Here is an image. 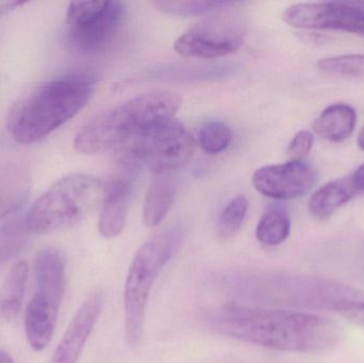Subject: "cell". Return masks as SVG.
<instances>
[{"label":"cell","mask_w":364,"mask_h":363,"mask_svg":"<svg viewBox=\"0 0 364 363\" xmlns=\"http://www.w3.org/2000/svg\"><path fill=\"white\" fill-rule=\"evenodd\" d=\"M132 183L128 177H117L106 187L98 229L104 238L112 239L124 230L132 202Z\"/></svg>","instance_id":"4fadbf2b"},{"label":"cell","mask_w":364,"mask_h":363,"mask_svg":"<svg viewBox=\"0 0 364 363\" xmlns=\"http://www.w3.org/2000/svg\"><path fill=\"white\" fill-rule=\"evenodd\" d=\"M193 151L192 136L174 119L144 128L117 147V159L126 168L146 166L156 175L178 170Z\"/></svg>","instance_id":"52a82bcc"},{"label":"cell","mask_w":364,"mask_h":363,"mask_svg":"<svg viewBox=\"0 0 364 363\" xmlns=\"http://www.w3.org/2000/svg\"><path fill=\"white\" fill-rule=\"evenodd\" d=\"M291 221L284 209L274 207L261 217L256 228V237L265 246H277L290 236Z\"/></svg>","instance_id":"ffe728a7"},{"label":"cell","mask_w":364,"mask_h":363,"mask_svg":"<svg viewBox=\"0 0 364 363\" xmlns=\"http://www.w3.org/2000/svg\"><path fill=\"white\" fill-rule=\"evenodd\" d=\"M284 19L299 29L342 30L364 36L363 9L341 2L293 4L284 11Z\"/></svg>","instance_id":"30bf717a"},{"label":"cell","mask_w":364,"mask_h":363,"mask_svg":"<svg viewBox=\"0 0 364 363\" xmlns=\"http://www.w3.org/2000/svg\"><path fill=\"white\" fill-rule=\"evenodd\" d=\"M65 276L66 261L61 251L49 247L38 251L34 260L36 288L25 315L26 336L34 351L46 349L55 334Z\"/></svg>","instance_id":"8992f818"},{"label":"cell","mask_w":364,"mask_h":363,"mask_svg":"<svg viewBox=\"0 0 364 363\" xmlns=\"http://www.w3.org/2000/svg\"><path fill=\"white\" fill-rule=\"evenodd\" d=\"M147 190L143 206V223L146 227H156L161 224L174 204V181L168 174L157 175Z\"/></svg>","instance_id":"e0dca14e"},{"label":"cell","mask_w":364,"mask_h":363,"mask_svg":"<svg viewBox=\"0 0 364 363\" xmlns=\"http://www.w3.org/2000/svg\"><path fill=\"white\" fill-rule=\"evenodd\" d=\"M316 180L314 166L303 160L263 166L252 176L255 189L275 200L301 197L311 190Z\"/></svg>","instance_id":"8fae6325"},{"label":"cell","mask_w":364,"mask_h":363,"mask_svg":"<svg viewBox=\"0 0 364 363\" xmlns=\"http://www.w3.org/2000/svg\"><path fill=\"white\" fill-rule=\"evenodd\" d=\"M337 313L341 317L350 320L352 323L364 328V303L363 304L348 305L340 309Z\"/></svg>","instance_id":"484cf974"},{"label":"cell","mask_w":364,"mask_h":363,"mask_svg":"<svg viewBox=\"0 0 364 363\" xmlns=\"http://www.w3.org/2000/svg\"><path fill=\"white\" fill-rule=\"evenodd\" d=\"M29 236L26 215L9 217L0 225V268L15 259L23 251Z\"/></svg>","instance_id":"d6986e66"},{"label":"cell","mask_w":364,"mask_h":363,"mask_svg":"<svg viewBox=\"0 0 364 363\" xmlns=\"http://www.w3.org/2000/svg\"><path fill=\"white\" fill-rule=\"evenodd\" d=\"M181 104V96L171 91L136 96L87 121L75 136V148L85 155L117 148L140 130L173 119Z\"/></svg>","instance_id":"3957f363"},{"label":"cell","mask_w":364,"mask_h":363,"mask_svg":"<svg viewBox=\"0 0 364 363\" xmlns=\"http://www.w3.org/2000/svg\"><path fill=\"white\" fill-rule=\"evenodd\" d=\"M30 192V174L21 164L0 166V220L16 215L29 200Z\"/></svg>","instance_id":"5bb4252c"},{"label":"cell","mask_w":364,"mask_h":363,"mask_svg":"<svg viewBox=\"0 0 364 363\" xmlns=\"http://www.w3.org/2000/svg\"><path fill=\"white\" fill-rule=\"evenodd\" d=\"M210 325L222 336L288 353H326L344 337L339 323L316 313L237 304L218 309Z\"/></svg>","instance_id":"6da1fadb"},{"label":"cell","mask_w":364,"mask_h":363,"mask_svg":"<svg viewBox=\"0 0 364 363\" xmlns=\"http://www.w3.org/2000/svg\"><path fill=\"white\" fill-rule=\"evenodd\" d=\"M29 266L26 261L13 264L0 290V320L10 323L18 315L23 307Z\"/></svg>","instance_id":"ac0fdd59"},{"label":"cell","mask_w":364,"mask_h":363,"mask_svg":"<svg viewBox=\"0 0 364 363\" xmlns=\"http://www.w3.org/2000/svg\"><path fill=\"white\" fill-rule=\"evenodd\" d=\"M318 68L327 74L343 77H364V55H342L324 58Z\"/></svg>","instance_id":"603a6c76"},{"label":"cell","mask_w":364,"mask_h":363,"mask_svg":"<svg viewBox=\"0 0 364 363\" xmlns=\"http://www.w3.org/2000/svg\"><path fill=\"white\" fill-rule=\"evenodd\" d=\"M232 134L222 121H209L199 130V145L208 153H220L230 145Z\"/></svg>","instance_id":"7402d4cb"},{"label":"cell","mask_w":364,"mask_h":363,"mask_svg":"<svg viewBox=\"0 0 364 363\" xmlns=\"http://www.w3.org/2000/svg\"><path fill=\"white\" fill-rule=\"evenodd\" d=\"M248 211V200L245 196L232 198L226 205L218 220V234L223 240L232 238L243 225Z\"/></svg>","instance_id":"44dd1931"},{"label":"cell","mask_w":364,"mask_h":363,"mask_svg":"<svg viewBox=\"0 0 364 363\" xmlns=\"http://www.w3.org/2000/svg\"><path fill=\"white\" fill-rule=\"evenodd\" d=\"M357 193L352 176L333 179L312 194L308 202V210L314 219L324 221L350 202Z\"/></svg>","instance_id":"9a60e30c"},{"label":"cell","mask_w":364,"mask_h":363,"mask_svg":"<svg viewBox=\"0 0 364 363\" xmlns=\"http://www.w3.org/2000/svg\"><path fill=\"white\" fill-rule=\"evenodd\" d=\"M183 234L181 225L161 230L140 247L130 264L124 288L125 336L129 347H136L142 340L151 289L178 251Z\"/></svg>","instance_id":"277c9868"},{"label":"cell","mask_w":364,"mask_h":363,"mask_svg":"<svg viewBox=\"0 0 364 363\" xmlns=\"http://www.w3.org/2000/svg\"><path fill=\"white\" fill-rule=\"evenodd\" d=\"M352 176L353 183L358 193H364V164L359 166Z\"/></svg>","instance_id":"4316f807"},{"label":"cell","mask_w":364,"mask_h":363,"mask_svg":"<svg viewBox=\"0 0 364 363\" xmlns=\"http://www.w3.org/2000/svg\"><path fill=\"white\" fill-rule=\"evenodd\" d=\"M156 8L162 12L179 16L200 15L212 11L220 10L229 6H235V2L229 1H155Z\"/></svg>","instance_id":"cb8c5ba5"},{"label":"cell","mask_w":364,"mask_h":363,"mask_svg":"<svg viewBox=\"0 0 364 363\" xmlns=\"http://www.w3.org/2000/svg\"><path fill=\"white\" fill-rule=\"evenodd\" d=\"M0 363H15L6 352L0 350Z\"/></svg>","instance_id":"f1b7e54d"},{"label":"cell","mask_w":364,"mask_h":363,"mask_svg":"<svg viewBox=\"0 0 364 363\" xmlns=\"http://www.w3.org/2000/svg\"><path fill=\"white\" fill-rule=\"evenodd\" d=\"M25 4V1L6 2V4L0 6V15L6 14V13L10 12V11H13L14 9L18 8L19 6H23V4Z\"/></svg>","instance_id":"83f0119b"},{"label":"cell","mask_w":364,"mask_h":363,"mask_svg":"<svg viewBox=\"0 0 364 363\" xmlns=\"http://www.w3.org/2000/svg\"><path fill=\"white\" fill-rule=\"evenodd\" d=\"M314 136L309 130H301L295 134L288 146L289 157L292 160H301L311 151Z\"/></svg>","instance_id":"d4e9b609"},{"label":"cell","mask_w":364,"mask_h":363,"mask_svg":"<svg viewBox=\"0 0 364 363\" xmlns=\"http://www.w3.org/2000/svg\"><path fill=\"white\" fill-rule=\"evenodd\" d=\"M105 296L100 290L92 292L73 318L49 363H77L100 319Z\"/></svg>","instance_id":"7c38bea8"},{"label":"cell","mask_w":364,"mask_h":363,"mask_svg":"<svg viewBox=\"0 0 364 363\" xmlns=\"http://www.w3.org/2000/svg\"><path fill=\"white\" fill-rule=\"evenodd\" d=\"M94 91L95 81L85 74L66 75L38 85L9 112L11 136L23 145L43 140L78 114Z\"/></svg>","instance_id":"7a4b0ae2"},{"label":"cell","mask_w":364,"mask_h":363,"mask_svg":"<svg viewBox=\"0 0 364 363\" xmlns=\"http://www.w3.org/2000/svg\"><path fill=\"white\" fill-rule=\"evenodd\" d=\"M125 16L121 1H73L66 12L68 38L73 48L93 55L107 48Z\"/></svg>","instance_id":"ba28073f"},{"label":"cell","mask_w":364,"mask_h":363,"mask_svg":"<svg viewBox=\"0 0 364 363\" xmlns=\"http://www.w3.org/2000/svg\"><path fill=\"white\" fill-rule=\"evenodd\" d=\"M358 146L360 147L361 151H364V126L358 134Z\"/></svg>","instance_id":"f546056e"},{"label":"cell","mask_w":364,"mask_h":363,"mask_svg":"<svg viewBox=\"0 0 364 363\" xmlns=\"http://www.w3.org/2000/svg\"><path fill=\"white\" fill-rule=\"evenodd\" d=\"M357 123V113L346 104H333L322 111L314 123L316 134L333 143L348 140Z\"/></svg>","instance_id":"2e32d148"},{"label":"cell","mask_w":364,"mask_h":363,"mask_svg":"<svg viewBox=\"0 0 364 363\" xmlns=\"http://www.w3.org/2000/svg\"><path fill=\"white\" fill-rule=\"evenodd\" d=\"M106 187L92 175L74 173L53 183L28 211L30 234H53L82 221L104 202Z\"/></svg>","instance_id":"5b68a950"},{"label":"cell","mask_w":364,"mask_h":363,"mask_svg":"<svg viewBox=\"0 0 364 363\" xmlns=\"http://www.w3.org/2000/svg\"><path fill=\"white\" fill-rule=\"evenodd\" d=\"M245 36L246 26L241 17L218 15L186 30L175 42V49L183 57L214 59L237 51Z\"/></svg>","instance_id":"9c48e42d"}]
</instances>
